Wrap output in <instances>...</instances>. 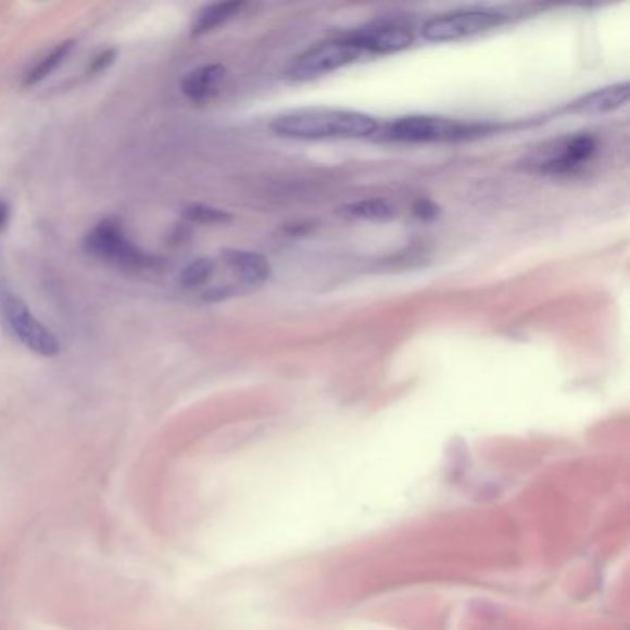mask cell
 Masks as SVG:
<instances>
[{
	"label": "cell",
	"mask_w": 630,
	"mask_h": 630,
	"mask_svg": "<svg viewBox=\"0 0 630 630\" xmlns=\"http://www.w3.org/2000/svg\"><path fill=\"white\" fill-rule=\"evenodd\" d=\"M629 102V81L601 87L592 93L582 94L564 108V113L581 115V117H600L625 108Z\"/></svg>",
	"instance_id": "obj_10"
},
{
	"label": "cell",
	"mask_w": 630,
	"mask_h": 630,
	"mask_svg": "<svg viewBox=\"0 0 630 630\" xmlns=\"http://www.w3.org/2000/svg\"><path fill=\"white\" fill-rule=\"evenodd\" d=\"M2 307H4L8 326L28 350L43 357H54L60 353V340L56 339V335L45 328L43 324L32 315V311L23 300L17 297H7Z\"/></svg>",
	"instance_id": "obj_7"
},
{
	"label": "cell",
	"mask_w": 630,
	"mask_h": 630,
	"mask_svg": "<svg viewBox=\"0 0 630 630\" xmlns=\"http://www.w3.org/2000/svg\"><path fill=\"white\" fill-rule=\"evenodd\" d=\"M218 263H223L226 270L231 274L239 292L255 291L270 278V263L266 261L265 255L255 252L226 248L220 252Z\"/></svg>",
	"instance_id": "obj_9"
},
{
	"label": "cell",
	"mask_w": 630,
	"mask_h": 630,
	"mask_svg": "<svg viewBox=\"0 0 630 630\" xmlns=\"http://www.w3.org/2000/svg\"><path fill=\"white\" fill-rule=\"evenodd\" d=\"M270 130L274 136L298 141L365 139L379 131V123L368 113L310 105L279 113L273 118Z\"/></svg>",
	"instance_id": "obj_1"
},
{
	"label": "cell",
	"mask_w": 630,
	"mask_h": 630,
	"mask_svg": "<svg viewBox=\"0 0 630 630\" xmlns=\"http://www.w3.org/2000/svg\"><path fill=\"white\" fill-rule=\"evenodd\" d=\"M487 130H489L487 124L464 123L458 118L405 115L385 124L381 134L387 141L424 144V142L461 141Z\"/></svg>",
	"instance_id": "obj_3"
},
{
	"label": "cell",
	"mask_w": 630,
	"mask_h": 630,
	"mask_svg": "<svg viewBox=\"0 0 630 630\" xmlns=\"http://www.w3.org/2000/svg\"><path fill=\"white\" fill-rule=\"evenodd\" d=\"M597 150V139L587 131L555 137L538 144L529 154L519 161V167L529 173L545 174V176H566L579 171L592 160Z\"/></svg>",
	"instance_id": "obj_2"
},
{
	"label": "cell",
	"mask_w": 630,
	"mask_h": 630,
	"mask_svg": "<svg viewBox=\"0 0 630 630\" xmlns=\"http://www.w3.org/2000/svg\"><path fill=\"white\" fill-rule=\"evenodd\" d=\"M348 36L361 52L370 54H392L408 49L414 43L413 25L402 17L374 21Z\"/></svg>",
	"instance_id": "obj_8"
},
{
	"label": "cell",
	"mask_w": 630,
	"mask_h": 630,
	"mask_svg": "<svg viewBox=\"0 0 630 630\" xmlns=\"http://www.w3.org/2000/svg\"><path fill=\"white\" fill-rule=\"evenodd\" d=\"M217 268L218 261L211 260V257L194 260L179 273V285L184 289H198L217 274Z\"/></svg>",
	"instance_id": "obj_15"
},
{
	"label": "cell",
	"mask_w": 630,
	"mask_h": 630,
	"mask_svg": "<svg viewBox=\"0 0 630 630\" xmlns=\"http://www.w3.org/2000/svg\"><path fill=\"white\" fill-rule=\"evenodd\" d=\"M244 10V2L239 0H228V2H215L210 7L202 8L198 12L197 20L192 23V36H202L207 32H213L229 20H234L236 15Z\"/></svg>",
	"instance_id": "obj_12"
},
{
	"label": "cell",
	"mask_w": 630,
	"mask_h": 630,
	"mask_svg": "<svg viewBox=\"0 0 630 630\" xmlns=\"http://www.w3.org/2000/svg\"><path fill=\"white\" fill-rule=\"evenodd\" d=\"M73 45H75V41H63V43H58L54 49L50 50L47 56L41 58V60H39V62L36 63L28 73H26L25 81H23V84H25V86H36L39 81L45 80V78H47V76H49L50 73L60 65V63H63L65 58H67L68 52L73 50Z\"/></svg>",
	"instance_id": "obj_14"
},
{
	"label": "cell",
	"mask_w": 630,
	"mask_h": 630,
	"mask_svg": "<svg viewBox=\"0 0 630 630\" xmlns=\"http://www.w3.org/2000/svg\"><path fill=\"white\" fill-rule=\"evenodd\" d=\"M228 71L220 63H210L194 68L181 80V93L192 102H205L220 91Z\"/></svg>",
	"instance_id": "obj_11"
},
{
	"label": "cell",
	"mask_w": 630,
	"mask_h": 630,
	"mask_svg": "<svg viewBox=\"0 0 630 630\" xmlns=\"http://www.w3.org/2000/svg\"><path fill=\"white\" fill-rule=\"evenodd\" d=\"M508 13L497 8H461L440 13L421 26V38L429 43H448L474 38L508 23Z\"/></svg>",
	"instance_id": "obj_4"
},
{
	"label": "cell",
	"mask_w": 630,
	"mask_h": 630,
	"mask_svg": "<svg viewBox=\"0 0 630 630\" xmlns=\"http://www.w3.org/2000/svg\"><path fill=\"white\" fill-rule=\"evenodd\" d=\"M340 213L344 217L358 220H389L394 217L395 207L385 198H366L353 204L342 205Z\"/></svg>",
	"instance_id": "obj_13"
},
{
	"label": "cell",
	"mask_w": 630,
	"mask_h": 630,
	"mask_svg": "<svg viewBox=\"0 0 630 630\" xmlns=\"http://www.w3.org/2000/svg\"><path fill=\"white\" fill-rule=\"evenodd\" d=\"M414 217L420 220H433L439 215V205L431 202L429 198H418L413 204Z\"/></svg>",
	"instance_id": "obj_18"
},
{
	"label": "cell",
	"mask_w": 630,
	"mask_h": 630,
	"mask_svg": "<svg viewBox=\"0 0 630 630\" xmlns=\"http://www.w3.org/2000/svg\"><path fill=\"white\" fill-rule=\"evenodd\" d=\"M86 250L100 260L110 261L113 265L128 270H150L160 266V257L150 255L128 241L118 220H102L86 237Z\"/></svg>",
	"instance_id": "obj_5"
},
{
	"label": "cell",
	"mask_w": 630,
	"mask_h": 630,
	"mask_svg": "<svg viewBox=\"0 0 630 630\" xmlns=\"http://www.w3.org/2000/svg\"><path fill=\"white\" fill-rule=\"evenodd\" d=\"M361 54L363 52L358 50L357 45L353 43L350 36L328 39L298 54L289 68L285 71V75L292 81L316 80V78L331 75L340 68L352 65Z\"/></svg>",
	"instance_id": "obj_6"
},
{
	"label": "cell",
	"mask_w": 630,
	"mask_h": 630,
	"mask_svg": "<svg viewBox=\"0 0 630 630\" xmlns=\"http://www.w3.org/2000/svg\"><path fill=\"white\" fill-rule=\"evenodd\" d=\"M8 223H10V205L4 200H0V231L7 228Z\"/></svg>",
	"instance_id": "obj_19"
},
{
	"label": "cell",
	"mask_w": 630,
	"mask_h": 630,
	"mask_svg": "<svg viewBox=\"0 0 630 630\" xmlns=\"http://www.w3.org/2000/svg\"><path fill=\"white\" fill-rule=\"evenodd\" d=\"M184 218H187L189 223L202 224V226H218V224L231 223L234 215L213 205L189 204L184 207Z\"/></svg>",
	"instance_id": "obj_16"
},
{
	"label": "cell",
	"mask_w": 630,
	"mask_h": 630,
	"mask_svg": "<svg viewBox=\"0 0 630 630\" xmlns=\"http://www.w3.org/2000/svg\"><path fill=\"white\" fill-rule=\"evenodd\" d=\"M115 58H117V50L115 49L102 50V52H100V54H97V56H94L93 60H91V63H89V68H87V75H99V73H102L104 68L110 67V65H112V63L115 62Z\"/></svg>",
	"instance_id": "obj_17"
}]
</instances>
